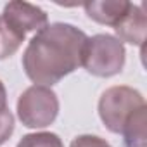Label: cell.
<instances>
[{
    "instance_id": "6",
    "label": "cell",
    "mask_w": 147,
    "mask_h": 147,
    "mask_svg": "<svg viewBox=\"0 0 147 147\" xmlns=\"http://www.w3.org/2000/svg\"><path fill=\"white\" fill-rule=\"evenodd\" d=\"M145 28H147V16L144 12V4L142 5L130 4L128 12L114 26V31H116L118 40L121 43L126 42V43H131V45H138L144 50Z\"/></svg>"
},
{
    "instance_id": "1",
    "label": "cell",
    "mask_w": 147,
    "mask_h": 147,
    "mask_svg": "<svg viewBox=\"0 0 147 147\" xmlns=\"http://www.w3.org/2000/svg\"><path fill=\"white\" fill-rule=\"evenodd\" d=\"M87 35L69 23H52L36 31L23 54L26 76L42 87H52L82 66Z\"/></svg>"
},
{
    "instance_id": "13",
    "label": "cell",
    "mask_w": 147,
    "mask_h": 147,
    "mask_svg": "<svg viewBox=\"0 0 147 147\" xmlns=\"http://www.w3.org/2000/svg\"><path fill=\"white\" fill-rule=\"evenodd\" d=\"M7 109V90H5V85L0 80V113Z\"/></svg>"
},
{
    "instance_id": "5",
    "label": "cell",
    "mask_w": 147,
    "mask_h": 147,
    "mask_svg": "<svg viewBox=\"0 0 147 147\" xmlns=\"http://www.w3.org/2000/svg\"><path fill=\"white\" fill-rule=\"evenodd\" d=\"M2 18L21 35L26 36L30 31H40L49 24V16L43 9L38 5L28 4V2H9L4 7Z\"/></svg>"
},
{
    "instance_id": "10",
    "label": "cell",
    "mask_w": 147,
    "mask_h": 147,
    "mask_svg": "<svg viewBox=\"0 0 147 147\" xmlns=\"http://www.w3.org/2000/svg\"><path fill=\"white\" fill-rule=\"evenodd\" d=\"M16 147H64L62 140L57 133L52 131H38L24 135Z\"/></svg>"
},
{
    "instance_id": "8",
    "label": "cell",
    "mask_w": 147,
    "mask_h": 147,
    "mask_svg": "<svg viewBox=\"0 0 147 147\" xmlns=\"http://www.w3.org/2000/svg\"><path fill=\"white\" fill-rule=\"evenodd\" d=\"M145 111L147 107L137 109L125 123L121 135L123 144L126 147H147V133H145Z\"/></svg>"
},
{
    "instance_id": "2",
    "label": "cell",
    "mask_w": 147,
    "mask_h": 147,
    "mask_svg": "<svg viewBox=\"0 0 147 147\" xmlns=\"http://www.w3.org/2000/svg\"><path fill=\"white\" fill-rule=\"evenodd\" d=\"M125 59V45L116 36L100 33L87 38L82 54V66L94 76L111 78L123 71Z\"/></svg>"
},
{
    "instance_id": "12",
    "label": "cell",
    "mask_w": 147,
    "mask_h": 147,
    "mask_svg": "<svg viewBox=\"0 0 147 147\" xmlns=\"http://www.w3.org/2000/svg\"><path fill=\"white\" fill-rule=\"evenodd\" d=\"M69 147H113V145L97 135H78L76 138H73Z\"/></svg>"
},
{
    "instance_id": "4",
    "label": "cell",
    "mask_w": 147,
    "mask_h": 147,
    "mask_svg": "<svg viewBox=\"0 0 147 147\" xmlns=\"http://www.w3.org/2000/svg\"><path fill=\"white\" fill-rule=\"evenodd\" d=\"M18 118L28 128H45L52 125L59 114L57 94L42 85L26 88L18 99Z\"/></svg>"
},
{
    "instance_id": "3",
    "label": "cell",
    "mask_w": 147,
    "mask_h": 147,
    "mask_svg": "<svg viewBox=\"0 0 147 147\" xmlns=\"http://www.w3.org/2000/svg\"><path fill=\"white\" fill-rule=\"evenodd\" d=\"M145 106L144 95L126 85L107 88L99 100V116L104 126L113 133H121L126 119L140 107Z\"/></svg>"
},
{
    "instance_id": "9",
    "label": "cell",
    "mask_w": 147,
    "mask_h": 147,
    "mask_svg": "<svg viewBox=\"0 0 147 147\" xmlns=\"http://www.w3.org/2000/svg\"><path fill=\"white\" fill-rule=\"evenodd\" d=\"M24 35L18 33L2 16H0V61L14 55L24 42Z\"/></svg>"
},
{
    "instance_id": "11",
    "label": "cell",
    "mask_w": 147,
    "mask_h": 147,
    "mask_svg": "<svg viewBox=\"0 0 147 147\" xmlns=\"http://www.w3.org/2000/svg\"><path fill=\"white\" fill-rule=\"evenodd\" d=\"M12 131H14V114L7 107L5 111L0 113V145L9 140Z\"/></svg>"
},
{
    "instance_id": "7",
    "label": "cell",
    "mask_w": 147,
    "mask_h": 147,
    "mask_svg": "<svg viewBox=\"0 0 147 147\" xmlns=\"http://www.w3.org/2000/svg\"><path fill=\"white\" fill-rule=\"evenodd\" d=\"M130 4L131 2H126V0H102V2L92 0V2L83 4V9L87 16L95 23L114 28L121 21V18L128 12Z\"/></svg>"
}]
</instances>
